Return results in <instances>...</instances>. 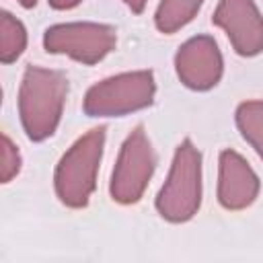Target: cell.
<instances>
[{
	"label": "cell",
	"mask_w": 263,
	"mask_h": 263,
	"mask_svg": "<svg viewBox=\"0 0 263 263\" xmlns=\"http://www.w3.org/2000/svg\"><path fill=\"white\" fill-rule=\"evenodd\" d=\"M146 2H148V0H123V4H125L134 14H142L144 8H146Z\"/></svg>",
	"instance_id": "cell-15"
},
{
	"label": "cell",
	"mask_w": 263,
	"mask_h": 263,
	"mask_svg": "<svg viewBox=\"0 0 263 263\" xmlns=\"http://www.w3.org/2000/svg\"><path fill=\"white\" fill-rule=\"evenodd\" d=\"M201 4L203 0H160L154 12V25L160 33L173 35L197 16Z\"/></svg>",
	"instance_id": "cell-10"
},
{
	"label": "cell",
	"mask_w": 263,
	"mask_h": 263,
	"mask_svg": "<svg viewBox=\"0 0 263 263\" xmlns=\"http://www.w3.org/2000/svg\"><path fill=\"white\" fill-rule=\"evenodd\" d=\"M27 49V29L8 10L0 12V62L12 64Z\"/></svg>",
	"instance_id": "cell-12"
},
{
	"label": "cell",
	"mask_w": 263,
	"mask_h": 263,
	"mask_svg": "<svg viewBox=\"0 0 263 263\" xmlns=\"http://www.w3.org/2000/svg\"><path fill=\"white\" fill-rule=\"evenodd\" d=\"M107 127L99 125L80 136L58 160L53 187L58 199L72 210L86 208L97 187V175L103 160Z\"/></svg>",
	"instance_id": "cell-2"
},
{
	"label": "cell",
	"mask_w": 263,
	"mask_h": 263,
	"mask_svg": "<svg viewBox=\"0 0 263 263\" xmlns=\"http://www.w3.org/2000/svg\"><path fill=\"white\" fill-rule=\"evenodd\" d=\"M212 23L226 33L238 55L253 58L263 51V16L255 0H220Z\"/></svg>",
	"instance_id": "cell-8"
},
{
	"label": "cell",
	"mask_w": 263,
	"mask_h": 263,
	"mask_svg": "<svg viewBox=\"0 0 263 263\" xmlns=\"http://www.w3.org/2000/svg\"><path fill=\"white\" fill-rule=\"evenodd\" d=\"M117 45V29L105 23H58L45 29L43 47L47 53L68 55L84 66L105 60Z\"/></svg>",
	"instance_id": "cell-6"
},
{
	"label": "cell",
	"mask_w": 263,
	"mask_h": 263,
	"mask_svg": "<svg viewBox=\"0 0 263 263\" xmlns=\"http://www.w3.org/2000/svg\"><path fill=\"white\" fill-rule=\"evenodd\" d=\"M21 152L16 144L8 138V134H2V164H0V181L10 183L21 173Z\"/></svg>",
	"instance_id": "cell-13"
},
{
	"label": "cell",
	"mask_w": 263,
	"mask_h": 263,
	"mask_svg": "<svg viewBox=\"0 0 263 263\" xmlns=\"http://www.w3.org/2000/svg\"><path fill=\"white\" fill-rule=\"evenodd\" d=\"M175 72L191 90L203 92L214 88L224 72V60L216 39L210 35L187 39L175 53Z\"/></svg>",
	"instance_id": "cell-7"
},
{
	"label": "cell",
	"mask_w": 263,
	"mask_h": 263,
	"mask_svg": "<svg viewBox=\"0 0 263 263\" xmlns=\"http://www.w3.org/2000/svg\"><path fill=\"white\" fill-rule=\"evenodd\" d=\"M47 2H49V6L55 8V10H72V8H76L82 0H47Z\"/></svg>",
	"instance_id": "cell-14"
},
{
	"label": "cell",
	"mask_w": 263,
	"mask_h": 263,
	"mask_svg": "<svg viewBox=\"0 0 263 263\" xmlns=\"http://www.w3.org/2000/svg\"><path fill=\"white\" fill-rule=\"evenodd\" d=\"M154 205L160 218L173 224L189 222L197 214L201 205V152L189 138L177 146Z\"/></svg>",
	"instance_id": "cell-3"
},
{
	"label": "cell",
	"mask_w": 263,
	"mask_h": 263,
	"mask_svg": "<svg viewBox=\"0 0 263 263\" xmlns=\"http://www.w3.org/2000/svg\"><path fill=\"white\" fill-rule=\"evenodd\" d=\"M236 127L245 142L263 160V101H245L236 107Z\"/></svg>",
	"instance_id": "cell-11"
},
{
	"label": "cell",
	"mask_w": 263,
	"mask_h": 263,
	"mask_svg": "<svg viewBox=\"0 0 263 263\" xmlns=\"http://www.w3.org/2000/svg\"><path fill=\"white\" fill-rule=\"evenodd\" d=\"M16 2H18L23 8H27V10H29V8H35V4H37V0H16Z\"/></svg>",
	"instance_id": "cell-16"
},
{
	"label": "cell",
	"mask_w": 263,
	"mask_h": 263,
	"mask_svg": "<svg viewBox=\"0 0 263 263\" xmlns=\"http://www.w3.org/2000/svg\"><path fill=\"white\" fill-rule=\"evenodd\" d=\"M261 191V183L251 164L234 150H222L218 158V201L224 210L249 208Z\"/></svg>",
	"instance_id": "cell-9"
},
{
	"label": "cell",
	"mask_w": 263,
	"mask_h": 263,
	"mask_svg": "<svg viewBox=\"0 0 263 263\" xmlns=\"http://www.w3.org/2000/svg\"><path fill=\"white\" fill-rule=\"evenodd\" d=\"M68 97V78L60 70L27 66L18 86V117L31 142L51 138Z\"/></svg>",
	"instance_id": "cell-1"
},
{
	"label": "cell",
	"mask_w": 263,
	"mask_h": 263,
	"mask_svg": "<svg viewBox=\"0 0 263 263\" xmlns=\"http://www.w3.org/2000/svg\"><path fill=\"white\" fill-rule=\"evenodd\" d=\"M154 95L152 70L121 72L92 84L82 99V111L88 117H123L150 107Z\"/></svg>",
	"instance_id": "cell-4"
},
{
	"label": "cell",
	"mask_w": 263,
	"mask_h": 263,
	"mask_svg": "<svg viewBox=\"0 0 263 263\" xmlns=\"http://www.w3.org/2000/svg\"><path fill=\"white\" fill-rule=\"evenodd\" d=\"M156 168V152L152 142L144 129V125H136L127 138L123 140L111 181H109V195L115 203L132 205L144 197L146 187Z\"/></svg>",
	"instance_id": "cell-5"
}]
</instances>
